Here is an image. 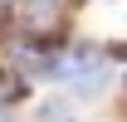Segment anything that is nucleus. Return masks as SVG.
Masks as SVG:
<instances>
[{
	"label": "nucleus",
	"instance_id": "obj_1",
	"mask_svg": "<svg viewBox=\"0 0 127 122\" xmlns=\"http://www.w3.org/2000/svg\"><path fill=\"white\" fill-rule=\"evenodd\" d=\"M15 98H25V83H20L15 73H5V68H0V107L15 103Z\"/></svg>",
	"mask_w": 127,
	"mask_h": 122
},
{
	"label": "nucleus",
	"instance_id": "obj_2",
	"mask_svg": "<svg viewBox=\"0 0 127 122\" xmlns=\"http://www.w3.org/2000/svg\"><path fill=\"white\" fill-rule=\"evenodd\" d=\"M39 122H73V107L68 103H44L39 107Z\"/></svg>",
	"mask_w": 127,
	"mask_h": 122
},
{
	"label": "nucleus",
	"instance_id": "obj_3",
	"mask_svg": "<svg viewBox=\"0 0 127 122\" xmlns=\"http://www.w3.org/2000/svg\"><path fill=\"white\" fill-rule=\"evenodd\" d=\"M10 15H15V5H10V0H0V30L10 25Z\"/></svg>",
	"mask_w": 127,
	"mask_h": 122
}]
</instances>
